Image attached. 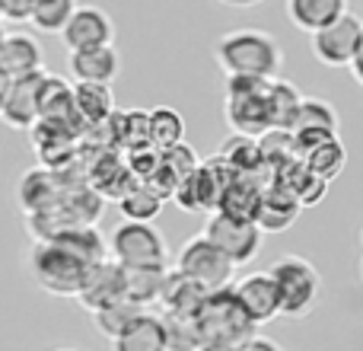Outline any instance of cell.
Instances as JSON below:
<instances>
[{
    "mask_svg": "<svg viewBox=\"0 0 363 351\" xmlns=\"http://www.w3.org/2000/svg\"><path fill=\"white\" fill-rule=\"evenodd\" d=\"M300 160H303V163H306L315 176H319V179L332 182L335 176L345 170L347 153H345V147H341L338 138H325V141H319V144L306 147V151L300 153Z\"/></svg>",
    "mask_w": 363,
    "mask_h": 351,
    "instance_id": "28",
    "label": "cell"
},
{
    "mask_svg": "<svg viewBox=\"0 0 363 351\" xmlns=\"http://www.w3.org/2000/svg\"><path fill=\"white\" fill-rule=\"evenodd\" d=\"M77 0H35L32 6L29 23L35 26L38 32H48V36H61L67 19L74 16Z\"/></svg>",
    "mask_w": 363,
    "mask_h": 351,
    "instance_id": "32",
    "label": "cell"
},
{
    "mask_svg": "<svg viewBox=\"0 0 363 351\" xmlns=\"http://www.w3.org/2000/svg\"><path fill=\"white\" fill-rule=\"evenodd\" d=\"M147 125H150V144H157L160 151L182 144V138H185V122H182V115L176 109L163 106V109L147 112Z\"/></svg>",
    "mask_w": 363,
    "mask_h": 351,
    "instance_id": "34",
    "label": "cell"
},
{
    "mask_svg": "<svg viewBox=\"0 0 363 351\" xmlns=\"http://www.w3.org/2000/svg\"><path fill=\"white\" fill-rule=\"evenodd\" d=\"M144 310H147V307L134 303L131 297H121V301H115V303H108V307L96 310V313H93V323H96V329H99V333L106 335L108 342H112L115 335L125 333V329L131 326V323L138 320Z\"/></svg>",
    "mask_w": 363,
    "mask_h": 351,
    "instance_id": "30",
    "label": "cell"
},
{
    "mask_svg": "<svg viewBox=\"0 0 363 351\" xmlns=\"http://www.w3.org/2000/svg\"><path fill=\"white\" fill-rule=\"evenodd\" d=\"M4 36H6V29H4V19H0V42H4Z\"/></svg>",
    "mask_w": 363,
    "mask_h": 351,
    "instance_id": "41",
    "label": "cell"
},
{
    "mask_svg": "<svg viewBox=\"0 0 363 351\" xmlns=\"http://www.w3.org/2000/svg\"><path fill=\"white\" fill-rule=\"evenodd\" d=\"M74 102H77V115L83 122H106L115 112V96L108 83H74Z\"/></svg>",
    "mask_w": 363,
    "mask_h": 351,
    "instance_id": "27",
    "label": "cell"
},
{
    "mask_svg": "<svg viewBox=\"0 0 363 351\" xmlns=\"http://www.w3.org/2000/svg\"><path fill=\"white\" fill-rule=\"evenodd\" d=\"M0 6H4V19H10V23H29L35 0H0Z\"/></svg>",
    "mask_w": 363,
    "mask_h": 351,
    "instance_id": "36",
    "label": "cell"
},
{
    "mask_svg": "<svg viewBox=\"0 0 363 351\" xmlns=\"http://www.w3.org/2000/svg\"><path fill=\"white\" fill-rule=\"evenodd\" d=\"M233 294H236L239 307L245 310V316H249L255 326L281 316V294H277V284H274V278H271V271L245 275L242 281L233 284Z\"/></svg>",
    "mask_w": 363,
    "mask_h": 351,
    "instance_id": "12",
    "label": "cell"
},
{
    "mask_svg": "<svg viewBox=\"0 0 363 351\" xmlns=\"http://www.w3.org/2000/svg\"><path fill=\"white\" fill-rule=\"evenodd\" d=\"M347 13V0H287V16L300 32H319Z\"/></svg>",
    "mask_w": 363,
    "mask_h": 351,
    "instance_id": "22",
    "label": "cell"
},
{
    "mask_svg": "<svg viewBox=\"0 0 363 351\" xmlns=\"http://www.w3.org/2000/svg\"><path fill=\"white\" fill-rule=\"evenodd\" d=\"M303 96L296 93L290 83L284 80H271L268 87V112H271V128H277V131H287L290 122H294L296 115V106H300Z\"/></svg>",
    "mask_w": 363,
    "mask_h": 351,
    "instance_id": "33",
    "label": "cell"
},
{
    "mask_svg": "<svg viewBox=\"0 0 363 351\" xmlns=\"http://www.w3.org/2000/svg\"><path fill=\"white\" fill-rule=\"evenodd\" d=\"M166 265H147V269H125V297L140 307H150L163 297L166 288Z\"/></svg>",
    "mask_w": 363,
    "mask_h": 351,
    "instance_id": "26",
    "label": "cell"
},
{
    "mask_svg": "<svg viewBox=\"0 0 363 351\" xmlns=\"http://www.w3.org/2000/svg\"><path fill=\"white\" fill-rule=\"evenodd\" d=\"M351 70H354V77L363 83V32H360V45H357V55H354V61H351Z\"/></svg>",
    "mask_w": 363,
    "mask_h": 351,
    "instance_id": "38",
    "label": "cell"
},
{
    "mask_svg": "<svg viewBox=\"0 0 363 351\" xmlns=\"http://www.w3.org/2000/svg\"><path fill=\"white\" fill-rule=\"evenodd\" d=\"M194 326H198L201 351H236L249 335H255V323L239 307L233 284L207 294L204 307L194 316Z\"/></svg>",
    "mask_w": 363,
    "mask_h": 351,
    "instance_id": "1",
    "label": "cell"
},
{
    "mask_svg": "<svg viewBox=\"0 0 363 351\" xmlns=\"http://www.w3.org/2000/svg\"><path fill=\"white\" fill-rule=\"evenodd\" d=\"M112 351H169L163 316L144 310L125 333L112 339Z\"/></svg>",
    "mask_w": 363,
    "mask_h": 351,
    "instance_id": "19",
    "label": "cell"
},
{
    "mask_svg": "<svg viewBox=\"0 0 363 351\" xmlns=\"http://www.w3.org/2000/svg\"><path fill=\"white\" fill-rule=\"evenodd\" d=\"M67 70L74 83H108L118 77L121 58L115 45H99V48H80L67 55Z\"/></svg>",
    "mask_w": 363,
    "mask_h": 351,
    "instance_id": "16",
    "label": "cell"
},
{
    "mask_svg": "<svg viewBox=\"0 0 363 351\" xmlns=\"http://www.w3.org/2000/svg\"><path fill=\"white\" fill-rule=\"evenodd\" d=\"M204 237L230 259L233 265H245L262 249V227L249 217H236L226 211H213L204 227Z\"/></svg>",
    "mask_w": 363,
    "mask_h": 351,
    "instance_id": "6",
    "label": "cell"
},
{
    "mask_svg": "<svg viewBox=\"0 0 363 351\" xmlns=\"http://www.w3.org/2000/svg\"><path fill=\"white\" fill-rule=\"evenodd\" d=\"M207 294H211V291L201 288L198 281L185 278L182 271H172V275H166V288H163V297H160V301L166 303V313L198 316V310L204 307Z\"/></svg>",
    "mask_w": 363,
    "mask_h": 351,
    "instance_id": "23",
    "label": "cell"
},
{
    "mask_svg": "<svg viewBox=\"0 0 363 351\" xmlns=\"http://www.w3.org/2000/svg\"><path fill=\"white\" fill-rule=\"evenodd\" d=\"M163 326H166V342H169V351H201V339H198L194 316L163 313Z\"/></svg>",
    "mask_w": 363,
    "mask_h": 351,
    "instance_id": "35",
    "label": "cell"
},
{
    "mask_svg": "<svg viewBox=\"0 0 363 351\" xmlns=\"http://www.w3.org/2000/svg\"><path fill=\"white\" fill-rule=\"evenodd\" d=\"M45 239H55L57 246L74 252V256L83 259L86 265H96V262H102V259H108V243L99 237V230H96L93 224H67Z\"/></svg>",
    "mask_w": 363,
    "mask_h": 351,
    "instance_id": "20",
    "label": "cell"
},
{
    "mask_svg": "<svg viewBox=\"0 0 363 351\" xmlns=\"http://www.w3.org/2000/svg\"><path fill=\"white\" fill-rule=\"evenodd\" d=\"M108 252L121 269H147V265H166L169 249H166L163 233L147 220H121L112 230Z\"/></svg>",
    "mask_w": 363,
    "mask_h": 351,
    "instance_id": "4",
    "label": "cell"
},
{
    "mask_svg": "<svg viewBox=\"0 0 363 351\" xmlns=\"http://www.w3.org/2000/svg\"><path fill=\"white\" fill-rule=\"evenodd\" d=\"M271 278L281 294V313L284 316H306L319 301V271L303 256H284L271 265Z\"/></svg>",
    "mask_w": 363,
    "mask_h": 351,
    "instance_id": "5",
    "label": "cell"
},
{
    "mask_svg": "<svg viewBox=\"0 0 363 351\" xmlns=\"http://www.w3.org/2000/svg\"><path fill=\"white\" fill-rule=\"evenodd\" d=\"M16 198H19V207H26L29 214H48L51 207H57L61 195H57V185H55V179H51V173L29 170L19 179Z\"/></svg>",
    "mask_w": 363,
    "mask_h": 351,
    "instance_id": "24",
    "label": "cell"
},
{
    "mask_svg": "<svg viewBox=\"0 0 363 351\" xmlns=\"http://www.w3.org/2000/svg\"><path fill=\"white\" fill-rule=\"evenodd\" d=\"M290 134H303V131H328L335 134L338 131V115L335 109L328 106L325 99H300L296 106V115L287 128Z\"/></svg>",
    "mask_w": 363,
    "mask_h": 351,
    "instance_id": "29",
    "label": "cell"
},
{
    "mask_svg": "<svg viewBox=\"0 0 363 351\" xmlns=\"http://www.w3.org/2000/svg\"><path fill=\"white\" fill-rule=\"evenodd\" d=\"M26 269L42 291L55 297H77L89 265L77 259L74 252H67L64 246H57L55 239H35L29 256H26Z\"/></svg>",
    "mask_w": 363,
    "mask_h": 351,
    "instance_id": "3",
    "label": "cell"
},
{
    "mask_svg": "<svg viewBox=\"0 0 363 351\" xmlns=\"http://www.w3.org/2000/svg\"><path fill=\"white\" fill-rule=\"evenodd\" d=\"M163 195L150 185V182L138 179L134 185H128L125 192L118 195V211L125 214V220H147L150 224L160 211H163Z\"/></svg>",
    "mask_w": 363,
    "mask_h": 351,
    "instance_id": "25",
    "label": "cell"
},
{
    "mask_svg": "<svg viewBox=\"0 0 363 351\" xmlns=\"http://www.w3.org/2000/svg\"><path fill=\"white\" fill-rule=\"evenodd\" d=\"M0 68L6 77H23L42 70V45L29 32H6L0 42Z\"/></svg>",
    "mask_w": 363,
    "mask_h": 351,
    "instance_id": "18",
    "label": "cell"
},
{
    "mask_svg": "<svg viewBox=\"0 0 363 351\" xmlns=\"http://www.w3.org/2000/svg\"><path fill=\"white\" fill-rule=\"evenodd\" d=\"M74 119H80L74 102V83L57 74H45L42 93H38V122L74 128Z\"/></svg>",
    "mask_w": 363,
    "mask_h": 351,
    "instance_id": "17",
    "label": "cell"
},
{
    "mask_svg": "<svg viewBox=\"0 0 363 351\" xmlns=\"http://www.w3.org/2000/svg\"><path fill=\"white\" fill-rule=\"evenodd\" d=\"M0 19H4V6H0Z\"/></svg>",
    "mask_w": 363,
    "mask_h": 351,
    "instance_id": "43",
    "label": "cell"
},
{
    "mask_svg": "<svg viewBox=\"0 0 363 351\" xmlns=\"http://www.w3.org/2000/svg\"><path fill=\"white\" fill-rule=\"evenodd\" d=\"M220 160L226 163V170H230V173H252V176H255L264 166L262 144H258L255 138H249V134H236V138L223 147Z\"/></svg>",
    "mask_w": 363,
    "mask_h": 351,
    "instance_id": "31",
    "label": "cell"
},
{
    "mask_svg": "<svg viewBox=\"0 0 363 351\" xmlns=\"http://www.w3.org/2000/svg\"><path fill=\"white\" fill-rule=\"evenodd\" d=\"M176 271H182V275L191 278V281H198L201 288H207V291H220V288H230L233 284L236 265L207 237H194L179 249Z\"/></svg>",
    "mask_w": 363,
    "mask_h": 351,
    "instance_id": "7",
    "label": "cell"
},
{
    "mask_svg": "<svg viewBox=\"0 0 363 351\" xmlns=\"http://www.w3.org/2000/svg\"><path fill=\"white\" fill-rule=\"evenodd\" d=\"M303 205L287 185L281 182H271L268 188H262V198H258V211H255V224L262 227V233H281L287 227L296 224Z\"/></svg>",
    "mask_w": 363,
    "mask_h": 351,
    "instance_id": "15",
    "label": "cell"
},
{
    "mask_svg": "<svg viewBox=\"0 0 363 351\" xmlns=\"http://www.w3.org/2000/svg\"><path fill=\"white\" fill-rule=\"evenodd\" d=\"M51 351H77V348H51Z\"/></svg>",
    "mask_w": 363,
    "mask_h": 351,
    "instance_id": "42",
    "label": "cell"
},
{
    "mask_svg": "<svg viewBox=\"0 0 363 351\" xmlns=\"http://www.w3.org/2000/svg\"><path fill=\"white\" fill-rule=\"evenodd\" d=\"M217 64L226 74H245V77H264L274 80L281 70V45L264 32L239 29L230 32L217 42Z\"/></svg>",
    "mask_w": 363,
    "mask_h": 351,
    "instance_id": "2",
    "label": "cell"
},
{
    "mask_svg": "<svg viewBox=\"0 0 363 351\" xmlns=\"http://www.w3.org/2000/svg\"><path fill=\"white\" fill-rule=\"evenodd\" d=\"M61 42L67 45V51L112 45L115 42V23L106 10H99V6H77L74 16L67 19V26H64V32H61Z\"/></svg>",
    "mask_w": 363,
    "mask_h": 351,
    "instance_id": "11",
    "label": "cell"
},
{
    "mask_svg": "<svg viewBox=\"0 0 363 351\" xmlns=\"http://www.w3.org/2000/svg\"><path fill=\"white\" fill-rule=\"evenodd\" d=\"M230 176L233 173L226 170V163L220 157L211 160V163H198L185 182H179L172 198H176L185 211H213Z\"/></svg>",
    "mask_w": 363,
    "mask_h": 351,
    "instance_id": "9",
    "label": "cell"
},
{
    "mask_svg": "<svg viewBox=\"0 0 363 351\" xmlns=\"http://www.w3.org/2000/svg\"><path fill=\"white\" fill-rule=\"evenodd\" d=\"M236 351H281V345L271 342V339H264V335H249Z\"/></svg>",
    "mask_w": 363,
    "mask_h": 351,
    "instance_id": "37",
    "label": "cell"
},
{
    "mask_svg": "<svg viewBox=\"0 0 363 351\" xmlns=\"http://www.w3.org/2000/svg\"><path fill=\"white\" fill-rule=\"evenodd\" d=\"M42 83H45V70L23 74V77H10L4 106H0V122L10 125V128H16V131H29V128H35Z\"/></svg>",
    "mask_w": 363,
    "mask_h": 351,
    "instance_id": "10",
    "label": "cell"
},
{
    "mask_svg": "<svg viewBox=\"0 0 363 351\" xmlns=\"http://www.w3.org/2000/svg\"><path fill=\"white\" fill-rule=\"evenodd\" d=\"M220 4H226V6H239V10H249V6H258L262 0H220Z\"/></svg>",
    "mask_w": 363,
    "mask_h": 351,
    "instance_id": "39",
    "label": "cell"
},
{
    "mask_svg": "<svg viewBox=\"0 0 363 351\" xmlns=\"http://www.w3.org/2000/svg\"><path fill=\"white\" fill-rule=\"evenodd\" d=\"M6 87H10V77H6V70L0 68V106H4V96H6Z\"/></svg>",
    "mask_w": 363,
    "mask_h": 351,
    "instance_id": "40",
    "label": "cell"
},
{
    "mask_svg": "<svg viewBox=\"0 0 363 351\" xmlns=\"http://www.w3.org/2000/svg\"><path fill=\"white\" fill-rule=\"evenodd\" d=\"M271 87V80H268ZM268 87L252 90V93L226 96V122L236 134H249V138H262L271 131V112H268Z\"/></svg>",
    "mask_w": 363,
    "mask_h": 351,
    "instance_id": "14",
    "label": "cell"
},
{
    "mask_svg": "<svg viewBox=\"0 0 363 351\" xmlns=\"http://www.w3.org/2000/svg\"><path fill=\"white\" fill-rule=\"evenodd\" d=\"M262 188L255 182L252 173H233L226 179L223 192H220V201H217V211H226V214H236V217H249L255 220V211H258V198H262Z\"/></svg>",
    "mask_w": 363,
    "mask_h": 351,
    "instance_id": "21",
    "label": "cell"
},
{
    "mask_svg": "<svg viewBox=\"0 0 363 351\" xmlns=\"http://www.w3.org/2000/svg\"><path fill=\"white\" fill-rule=\"evenodd\" d=\"M121 297H125V269H121L115 259H102V262L89 265L77 301H80L89 313H96V310L121 301Z\"/></svg>",
    "mask_w": 363,
    "mask_h": 351,
    "instance_id": "13",
    "label": "cell"
},
{
    "mask_svg": "<svg viewBox=\"0 0 363 351\" xmlns=\"http://www.w3.org/2000/svg\"><path fill=\"white\" fill-rule=\"evenodd\" d=\"M360 32H363L360 19L354 13H341L325 29L313 32L315 61H322L325 68H351L354 55H357V45H360Z\"/></svg>",
    "mask_w": 363,
    "mask_h": 351,
    "instance_id": "8",
    "label": "cell"
}]
</instances>
